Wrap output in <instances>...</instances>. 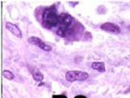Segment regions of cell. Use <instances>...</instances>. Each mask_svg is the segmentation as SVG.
I'll return each mask as SVG.
<instances>
[{
  "instance_id": "obj_11",
  "label": "cell",
  "mask_w": 130,
  "mask_h": 98,
  "mask_svg": "<svg viewBox=\"0 0 130 98\" xmlns=\"http://www.w3.org/2000/svg\"><path fill=\"white\" fill-rule=\"evenodd\" d=\"M53 98H67L65 95H54Z\"/></svg>"
},
{
  "instance_id": "obj_5",
  "label": "cell",
  "mask_w": 130,
  "mask_h": 98,
  "mask_svg": "<svg viewBox=\"0 0 130 98\" xmlns=\"http://www.w3.org/2000/svg\"><path fill=\"white\" fill-rule=\"evenodd\" d=\"M101 29L103 31H106L108 33H111V34H115V35H118L121 33V29L119 28V26L113 23V22H105L101 26Z\"/></svg>"
},
{
  "instance_id": "obj_4",
  "label": "cell",
  "mask_w": 130,
  "mask_h": 98,
  "mask_svg": "<svg viewBox=\"0 0 130 98\" xmlns=\"http://www.w3.org/2000/svg\"><path fill=\"white\" fill-rule=\"evenodd\" d=\"M28 42H29L30 44H34V45L38 46L39 48H41V49L44 50V51L49 52V51L52 50V47H51L50 45L46 44L45 42H43L41 39H39V38H37V37H30V38H28Z\"/></svg>"
},
{
  "instance_id": "obj_3",
  "label": "cell",
  "mask_w": 130,
  "mask_h": 98,
  "mask_svg": "<svg viewBox=\"0 0 130 98\" xmlns=\"http://www.w3.org/2000/svg\"><path fill=\"white\" fill-rule=\"evenodd\" d=\"M73 17L69 14V13H61L59 15V24H58V28H63V29H66V30H69L70 27L72 26L73 23Z\"/></svg>"
},
{
  "instance_id": "obj_8",
  "label": "cell",
  "mask_w": 130,
  "mask_h": 98,
  "mask_svg": "<svg viewBox=\"0 0 130 98\" xmlns=\"http://www.w3.org/2000/svg\"><path fill=\"white\" fill-rule=\"evenodd\" d=\"M31 74H32V78L35 79V81H37V82H41V81H43L44 76H43L42 72H40L39 70L34 69V70L31 71Z\"/></svg>"
},
{
  "instance_id": "obj_2",
  "label": "cell",
  "mask_w": 130,
  "mask_h": 98,
  "mask_svg": "<svg viewBox=\"0 0 130 98\" xmlns=\"http://www.w3.org/2000/svg\"><path fill=\"white\" fill-rule=\"evenodd\" d=\"M65 78L69 83H73L75 81L82 82L88 79V74L81 70H68L65 74Z\"/></svg>"
},
{
  "instance_id": "obj_9",
  "label": "cell",
  "mask_w": 130,
  "mask_h": 98,
  "mask_svg": "<svg viewBox=\"0 0 130 98\" xmlns=\"http://www.w3.org/2000/svg\"><path fill=\"white\" fill-rule=\"evenodd\" d=\"M68 33H69V30H66V29H63V28H58L57 29V32H56V34L58 36L62 37V38L66 37L68 35Z\"/></svg>"
},
{
  "instance_id": "obj_1",
  "label": "cell",
  "mask_w": 130,
  "mask_h": 98,
  "mask_svg": "<svg viewBox=\"0 0 130 98\" xmlns=\"http://www.w3.org/2000/svg\"><path fill=\"white\" fill-rule=\"evenodd\" d=\"M42 22L47 29H52L59 24V15L57 14V11L54 6L46 8L44 10L42 15Z\"/></svg>"
},
{
  "instance_id": "obj_10",
  "label": "cell",
  "mask_w": 130,
  "mask_h": 98,
  "mask_svg": "<svg viewBox=\"0 0 130 98\" xmlns=\"http://www.w3.org/2000/svg\"><path fill=\"white\" fill-rule=\"evenodd\" d=\"M2 75H3L4 78H6V79H8V80H10V81L14 79V75H13L10 70H3V71H2Z\"/></svg>"
},
{
  "instance_id": "obj_7",
  "label": "cell",
  "mask_w": 130,
  "mask_h": 98,
  "mask_svg": "<svg viewBox=\"0 0 130 98\" xmlns=\"http://www.w3.org/2000/svg\"><path fill=\"white\" fill-rule=\"evenodd\" d=\"M91 68L94 69V70L101 71V72H104L106 70V66H105L104 62H92L91 63Z\"/></svg>"
},
{
  "instance_id": "obj_6",
  "label": "cell",
  "mask_w": 130,
  "mask_h": 98,
  "mask_svg": "<svg viewBox=\"0 0 130 98\" xmlns=\"http://www.w3.org/2000/svg\"><path fill=\"white\" fill-rule=\"evenodd\" d=\"M5 28L11 33V34H13L14 36H16L17 38H21L22 37V35H21V32H20V30L18 29V27L17 26H15V24H13V23H11V22H6L5 23Z\"/></svg>"
},
{
  "instance_id": "obj_12",
  "label": "cell",
  "mask_w": 130,
  "mask_h": 98,
  "mask_svg": "<svg viewBox=\"0 0 130 98\" xmlns=\"http://www.w3.org/2000/svg\"><path fill=\"white\" fill-rule=\"evenodd\" d=\"M69 4H70V5H71V6H74V5H76V4H77V2H76V3H71V2H70V3H69Z\"/></svg>"
}]
</instances>
